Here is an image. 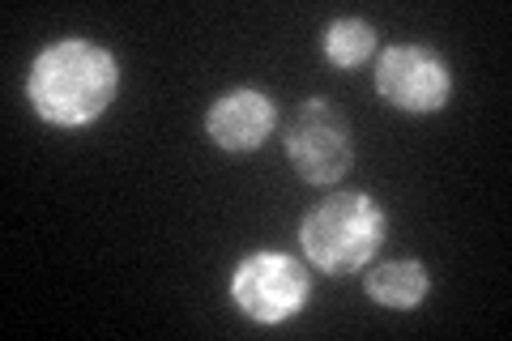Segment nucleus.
<instances>
[{"mask_svg": "<svg viewBox=\"0 0 512 341\" xmlns=\"http://www.w3.org/2000/svg\"><path fill=\"white\" fill-rule=\"evenodd\" d=\"M120 94V60L103 43L56 39L30 60L26 103L52 128H90Z\"/></svg>", "mask_w": 512, "mask_h": 341, "instance_id": "nucleus-1", "label": "nucleus"}, {"mask_svg": "<svg viewBox=\"0 0 512 341\" xmlns=\"http://www.w3.org/2000/svg\"><path fill=\"white\" fill-rule=\"evenodd\" d=\"M389 235V214L372 192H329L299 218V248L325 278H350L376 261Z\"/></svg>", "mask_w": 512, "mask_h": 341, "instance_id": "nucleus-2", "label": "nucleus"}, {"mask_svg": "<svg viewBox=\"0 0 512 341\" xmlns=\"http://www.w3.org/2000/svg\"><path fill=\"white\" fill-rule=\"evenodd\" d=\"M308 295H312L308 265L291 252L261 248V252L239 256V265L231 269V303L252 324L295 320L308 307Z\"/></svg>", "mask_w": 512, "mask_h": 341, "instance_id": "nucleus-3", "label": "nucleus"}, {"mask_svg": "<svg viewBox=\"0 0 512 341\" xmlns=\"http://www.w3.org/2000/svg\"><path fill=\"white\" fill-rule=\"evenodd\" d=\"M286 162L312 188H329L355 167V133L329 99H303L286 124Z\"/></svg>", "mask_w": 512, "mask_h": 341, "instance_id": "nucleus-4", "label": "nucleus"}, {"mask_svg": "<svg viewBox=\"0 0 512 341\" xmlns=\"http://www.w3.org/2000/svg\"><path fill=\"white\" fill-rule=\"evenodd\" d=\"M376 94L406 116H436L453 99V69L427 43H393L376 60Z\"/></svg>", "mask_w": 512, "mask_h": 341, "instance_id": "nucleus-5", "label": "nucleus"}, {"mask_svg": "<svg viewBox=\"0 0 512 341\" xmlns=\"http://www.w3.org/2000/svg\"><path fill=\"white\" fill-rule=\"evenodd\" d=\"M278 128V103L256 86H235L218 94L205 111V137H210L222 154H252L274 137Z\"/></svg>", "mask_w": 512, "mask_h": 341, "instance_id": "nucleus-6", "label": "nucleus"}, {"mask_svg": "<svg viewBox=\"0 0 512 341\" xmlns=\"http://www.w3.org/2000/svg\"><path fill=\"white\" fill-rule=\"evenodd\" d=\"M363 290H367V299L389 307V312H414L431 295V269L423 261H414V256L380 261L363 273Z\"/></svg>", "mask_w": 512, "mask_h": 341, "instance_id": "nucleus-7", "label": "nucleus"}, {"mask_svg": "<svg viewBox=\"0 0 512 341\" xmlns=\"http://www.w3.org/2000/svg\"><path fill=\"white\" fill-rule=\"evenodd\" d=\"M320 52L342 73L359 69V64L376 56V26L367 18H333L325 26V35H320Z\"/></svg>", "mask_w": 512, "mask_h": 341, "instance_id": "nucleus-8", "label": "nucleus"}]
</instances>
